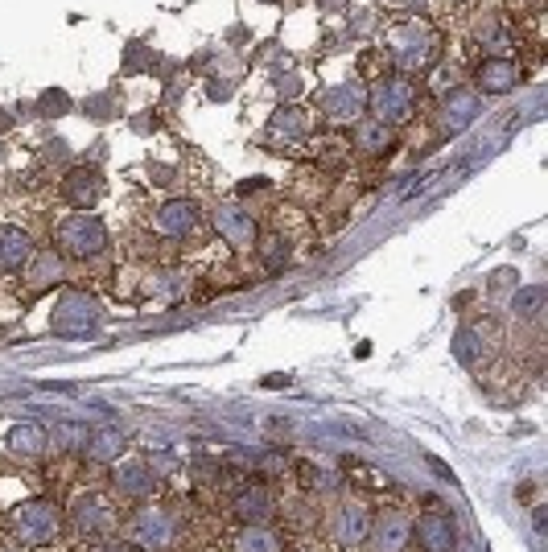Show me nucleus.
I'll return each mask as SVG.
<instances>
[{"instance_id":"obj_40","label":"nucleus","mask_w":548,"mask_h":552,"mask_svg":"<svg viewBox=\"0 0 548 552\" xmlns=\"http://www.w3.org/2000/svg\"><path fill=\"white\" fill-rule=\"evenodd\" d=\"M273 83H276V91H281V96H284V99H293V96H301V78H297V75H276V78H273Z\"/></svg>"},{"instance_id":"obj_4","label":"nucleus","mask_w":548,"mask_h":552,"mask_svg":"<svg viewBox=\"0 0 548 552\" xmlns=\"http://www.w3.org/2000/svg\"><path fill=\"white\" fill-rule=\"evenodd\" d=\"M13 527V540L26 544V548H46L62 536V507L50 499H29L21 507H13L9 516Z\"/></svg>"},{"instance_id":"obj_10","label":"nucleus","mask_w":548,"mask_h":552,"mask_svg":"<svg viewBox=\"0 0 548 552\" xmlns=\"http://www.w3.org/2000/svg\"><path fill=\"white\" fill-rule=\"evenodd\" d=\"M112 491L120 499H132V503H145L161 491V475H157L149 462L132 457V462H116L112 466Z\"/></svg>"},{"instance_id":"obj_21","label":"nucleus","mask_w":548,"mask_h":552,"mask_svg":"<svg viewBox=\"0 0 548 552\" xmlns=\"http://www.w3.org/2000/svg\"><path fill=\"white\" fill-rule=\"evenodd\" d=\"M124 449H129V437H124L120 429H95L91 437H87L83 454L87 462H95V466H116L124 457Z\"/></svg>"},{"instance_id":"obj_32","label":"nucleus","mask_w":548,"mask_h":552,"mask_svg":"<svg viewBox=\"0 0 548 552\" xmlns=\"http://www.w3.org/2000/svg\"><path fill=\"white\" fill-rule=\"evenodd\" d=\"M34 112L42 116V120H58V116L70 112V96H67V91H58V87H50V91H42V99H37Z\"/></svg>"},{"instance_id":"obj_3","label":"nucleus","mask_w":548,"mask_h":552,"mask_svg":"<svg viewBox=\"0 0 548 552\" xmlns=\"http://www.w3.org/2000/svg\"><path fill=\"white\" fill-rule=\"evenodd\" d=\"M54 243H58L62 256L70 260H99L103 251H108V227H103L99 215H91V210H75V215H67L58 227H54Z\"/></svg>"},{"instance_id":"obj_15","label":"nucleus","mask_w":548,"mask_h":552,"mask_svg":"<svg viewBox=\"0 0 548 552\" xmlns=\"http://www.w3.org/2000/svg\"><path fill=\"white\" fill-rule=\"evenodd\" d=\"M371 552H408L412 544V519L404 511H384L371 516V532H367Z\"/></svg>"},{"instance_id":"obj_45","label":"nucleus","mask_w":548,"mask_h":552,"mask_svg":"<svg viewBox=\"0 0 548 552\" xmlns=\"http://www.w3.org/2000/svg\"><path fill=\"white\" fill-rule=\"evenodd\" d=\"M0 552H21V548H0Z\"/></svg>"},{"instance_id":"obj_7","label":"nucleus","mask_w":548,"mask_h":552,"mask_svg":"<svg viewBox=\"0 0 548 552\" xmlns=\"http://www.w3.org/2000/svg\"><path fill=\"white\" fill-rule=\"evenodd\" d=\"M67 511H70V532L78 540H103V536L116 532V507L99 491H78Z\"/></svg>"},{"instance_id":"obj_23","label":"nucleus","mask_w":548,"mask_h":552,"mask_svg":"<svg viewBox=\"0 0 548 552\" xmlns=\"http://www.w3.org/2000/svg\"><path fill=\"white\" fill-rule=\"evenodd\" d=\"M26 276L34 289H50L58 285L62 276H67V264H62V251L58 248H37L34 260L26 264Z\"/></svg>"},{"instance_id":"obj_22","label":"nucleus","mask_w":548,"mask_h":552,"mask_svg":"<svg viewBox=\"0 0 548 552\" xmlns=\"http://www.w3.org/2000/svg\"><path fill=\"white\" fill-rule=\"evenodd\" d=\"M309 112L305 107H297V104H281L273 112V120H268V140H281L284 137V145L289 140H301V137H309Z\"/></svg>"},{"instance_id":"obj_42","label":"nucleus","mask_w":548,"mask_h":552,"mask_svg":"<svg viewBox=\"0 0 548 552\" xmlns=\"http://www.w3.org/2000/svg\"><path fill=\"white\" fill-rule=\"evenodd\" d=\"M268 190V178H252V181H240V194H260Z\"/></svg>"},{"instance_id":"obj_46","label":"nucleus","mask_w":548,"mask_h":552,"mask_svg":"<svg viewBox=\"0 0 548 552\" xmlns=\"http://www.w3.org/2000/svg\"><path fill=\"white\" fill-rule=\"evenodd\" d=\"M301 552H317V548H301Z\"/></svg>"},{"instance_id":"obj_39","label":"nucleus","mask_w":548,"mask_h":552,"mask_svg":"<svg viewBox=\"0 0 548 552\" xmlns=\"http://www.w3.org/2000/svg\"><path fill=\"white\" fill-rule=\"evenodd\" d=\"M232 91H235L232 78H219V75H214L211 83H206V96H211V99H232Z\"/></svg>"},{"instance_id":"obj_11","label":"nucleus","mask_w":548,"mask_h":552,"mask_svg":"<svg viewBox=\"0 0 548 552\" xmlns=\"http://www.w3.org/2000/svg\"><path fill=\"white\" fill-rule=\"evenodd\" d=\"M482 112V96L474 91V87H454L446 99H441V112H437V128H441V137H458V132H466L474 120H479Z\"/></svg>"},{"instance_id":"obj_31","label":"nucleus","mask_w":548,"mask_h":552,"mask_svg":"<svg viewBox=\"0 0 548 552\" xmlns=\"http://www.w3.org/2000/svg\"><path fill=\"white\" fill-rule=\"evenodd\" d=\"M116 112H120V99H116V91H99V96H87L83 99V116L95 124H108L116 120Z\"/></svg>"},{"instance_id":"obj_20","label":"nucleus","mask_w":548,"mask_h":552,"mask_svg":"<svg viewBox=\"0 0 548 552\" xmlns=\"http://www.w3.org/2000/svg\"><path fill=\"white\" fill-rule=\"evenodd\" d=\"M5 449H9V457H17V462H37V457L50 449V433L34 421L13 424L9 437H5Z\"/></svg>"},{"instance_id":"obj_24","label":"nucleus","mask_w":548,"mask_h":552,"mask_svg":"<svg viewBox=\"0 0 548 552\" xmlns=\"http://www.w3.org/2000/svg\"><path fill=\"white\" fill-rule=\"evenodd\" d=\"M355 148L367 157H388L396 148V128H388L379 120H359L355 124Z\"/></svg>"},{"instance_id":"obj_27","label":"nucleus","mask_w":548,"mask_h":552,"mask_svg":"<svg viewBox=\"0 0 548 552\" xmlns=\"http://www.w3.org/2000/svg\"><path fill=\"white\" fill-rule=\"evenodd\" d=\"M289 256L293 251H289V240H284V235H264V240H256V260L268 276L284 272V268H289Z\"/></svg>"},{"instance_id":"obj_25","label":"nucleus","mask_w":548,"mask_h":552,"mask_svg":"<svg viewBox=\"0 0 548 552\" xmlns=\"http://www.w3.org/2000/svg\"><path fill=\"white\" fill-rule=\"evenodd\" d=\"M235 552H284V536L273 524H243L235 532Z\"/></svg>"},{"instance_id":"obj_6","label":"nucleus","mask_w":548,"mask_h":552,"mask_svg":"<svg viewBox=\"0 0 548 552\" xmlns=\"http://www.w3.org/2000/svg\"><path fill=\"white\" fill-rule=\"evenodd\" d=\"M388 58L400 70H425L437 58V34L425 21H400V26L388 34Z\"/></svg>"},{"instance_id":"obj_19","label":"nucleus","mask_w":548,"mask_h":552,"mask_svg":"<svg viewBox=\"0 0 548 552\" xmlns=\"http://www.w3.org/2000/svg\"><path fill=\"white\" fill-rule=\"evenodd\" d=\"M34 251V235L26 227H0V272H26Z\"/></svg>"},{"instance_id":"obj_8","label":"nucleus","mask_w":548,"mask_h":552,"mask_svg":"<svg viewBox=\"0 0 548 552\" xmlns=\"http://www.w3.org/2000/svg\"><path fill=\"white\" fill-rule=\"evenodd\" d=\"M371 532V507L359 499H338L335 507L326 511V536L338 544V548H359L367 544Z\"/></svg>"},{"instance_id":"obj_38","label":"nucleus","mask_w":548,"mask_h":552,"mask_svg":"<svg viewBox=\"0 0 548 552\" xmlns=\"http://www.w3.org/2000/svg\"><path fill=\"white\" fill-rule=\"evenodd\" d=\"M293 524H297V527L317 524V507H314V499H301L297 507H293Z\"/></svg>"},{"instance_id":"obj_14","label":"nucleus","mask_w":548,"mask_h":552,"mask_svg":"<svg viewBox=\"0 0 548 552\" xmlns=\"http://www.w3.org/2000/svg\"><path fill=\"white\" fill-rule=\"evenodd\" d=\"M58 194L67 207L75 210H91L103 199V173L95 165H70L67 178L58 181Z\"/></svg>"},{"instance_id":"obj_34","label":"nucleus","mask_w":548,"mask_h":552,"mask_svg":"<svg viewBox=\"0 0 548 552\" xmlns=\"http://www.w3.org/2000/svg\"><path fill=\"white\" fill-rule=\"evenodd\" d=\"M50 437L58 441L62 449H83L87 437H91V429H83V424H54Z\"/></svg>"},{"instance_id":"obj_33","label":"nucleus","mask_w":548,"mask_h":552,"mask_svg":"<svg viewBox=\"0 0 548 552\" xmlns=\"http://www.w3.org/2000/svg\"><path fill=\"white\" fill-rule=\"evenodd\" d=\"M474 34H479V42L487 46V50H507V46H512V37H507V29L499 17H482Z\"/></svg>"},{"instance_id":"obj_17","label":"nucleus","mask_w":548,"mask_h":552,"mask_svg":"<svg viewBox=\"0 0 548 552\" xmlns=\"http://www.w3.org/2000/svg\"><path fill=\"white\" fill-rule=\"evenodd\" d=\"M153 231L161 235V240H190V235L198 231V207L190 199H170L161 210L153 215Z\"/></svg>"},{"instance_id":"obj_1","label":"nucleus","mask_w":548,"mask_h":552,"mask_svg":"<svg viewBox=\"0 0 548 552\" xmlns=\"http://www.w3.org/2000/svg\"><path fill=\"white\" fill-rule=\"evenodd\" d=\"M417 104H420V91L408 75H388V78H376V83L367 87L371 120L388 124V128L412 120V116H417Z\"/></svg>"},{"instance_id":"obj_43","label":"nucleus","mask_w":548,"mask_h":552,"mask_svg":"<svg viewBox=\"0 0 548 552\" xmlns=\"http://www.w3.org/2000/svg\"><path fill=\"white\" fill-rule=\"evenodd\" d=\"M153 181H157V186H170L173 169H170V165H153Z\"/></svg>"},{"instance_id":"obj_28","label":"nucleus","mask_w":548,"mask_h":552,"mask_svg":"<svg viewBox=\"0 0 548 552\" xmlns=\"http://www.w3.org/2000/svg\"><path fill=\"white\" fill-rule=\"evenodd\" d=\"M548 302V289L544 285H528V289H512V313L520 322H536L544 313Z\"/></svg>"},{"instance_id":"obj_37","label":"nucleus","mask_w":548,"mask_h":552,"mask_svg":"<svg viewBox=\"0 0 548 552\" xmlns=\"http://www.w3.org/2000/svg\"><path fill=\"white\" fill-rule=\"evenodd\" d=\"M87 552H137V544L120 540V536H103V540H95Z\"/></svg>"},{"instance_id":"obj_2","label":"nucleus","mask_w":548,"mask_h":552,"mask_svg":"<svg viewBox=\"0 0 548 552\" xmlns=\"http://www.w3.org/2000/svg\"><path fill=\"white\" fill-rule=\"evenodd\" d=\"M129 540L149 552H170L181 540V516L165 503L145 499V507H137L129 519Z\"/></svg>"},{"instance_id":"obj_44","label":"nucleus","mask_w":548,"mask_h":552,"mask_svg":"<svg viewBox=\"0 0 548 552\" xmlns=\"http://www.w3.org/2000/svg\"><path fill=\"white\" fill-rule=\"evenodd\" d=\"M13 128V112H0V132H9Z\"/></svg>"},{"instance_id":"obj_36","label":"nucleus","mask_w":548,"mask_h":552,"mask_svg":"<svg viewBox=\"0 0 548 552\" xmlns=\"http://www.w3.org/2000/svg\"><path fill=\"white\" fill-rule=\"evenodd\" d=\"M512 289H520V272L515 268H499L491 276V293H512Z\"/></svg>"},{"instance_id":"obj_26","label":"nucleus","mask_w":548,"mask_h":552,"mask_svg":"<svg viewBox=\"0 0 548 552\" xmlns=\"http://www.w3.org/2000/svg\"><path fill=\"white\" fill-rule=\"evenodd\" d=\"M450 351H454V359L462 363V367H479V363L487 359V338H482V330L462 326L454 334V342H450Z\"/></svg>"},{"instance_id":"obj_9","label":"nucleus","mask_w":548,"mask_h":552,"mask_svg":"<svg viewBox=\"0 0 548 552\" xmlns=\"http://www.w3.org/2000/svg\"><path fill=\"white\" fill-rule=\"evenodd\" d=\"M317 112L335 124L359 120V116L367 112V87H363L359 78H343V83L326 87L322 96H317Z\"/></svg>"},{"instance_id":"obj_30","label":"nucleus","mask_w":548,"mask_h":552,"mask_svg":"<svg viewBox=\"0 0 548 552\" xmlns=\"http://www.w3.org/2000/svg\"><path fill=\"white\" fill-rule=\"evenodd\" d=\"M346 486L343 475H335V470H305V491L309 499H330V495H338Z\"/></svg>"},{"instance_id":"obj_41","label":"nucleus","mask_w":548,"mask_h":552,"mask_svg":"<svg viewBox=\"0 0 548 552\" xmlns=\"http://www.w3.org/2000/svg\"><path fill=\"white\" fill-rule=\"evenodd\" d=\"M157 124H161V120H157V116H132V120H129V128L145 137V132H157Z\"/></svg>"},{"instance_id":"obj_18","label":"nucleus","mask_w":548,"mask_h":552,"mask_svg":"<svg viewBox=\"0 0 548 552\" xmlns=\"http://www.w3.org/2000/svg\"><path fill=\"white\" fill-rule=\"evenodd\" d=\"M232 511L240 524H273L276 516V495L264 483H248L232 495Z\"/></svg>"},{"instance_id":"obj_5","label":"nucleus","mask_w":548,"mask_h":552,"mask_svg":"<svg viewBox=\"0 0 548 552\" xmlns=\"http://www.w3.org/2000/svg\"><path fill=\"white\" fill-rule=\"evenodd\" d=\"M99 326H103V310L91 293L67 289V293L54 302V313H50V334L54 338H95Z\"/></svg>"},{"instance_id":"obj_12","label":"nucleus","mask_w":548,"mask_h":552,"mask_svg":"<svg viewBox=\"0 0 548 552\" xmlns=\"http://www.w3.org/2000/svg\"><path fill=\"white\" fill-rule=\"evenodd\" d=\"M211 223H214V231H219V240L232 243V248H256V240H260V223H256V215H252L248 207H240V202L214 207Z\"/></svg>"},{"instance_id":"obj_29","label":"nucleus","mask_w":548,"mask_h":552,"mask_svg":"<svg viewBox=\"0 0 548 552\" xmlns=\"http://www.w3.org/2000/svg\"><path fill=\"white\" fill-rule=\"evenodd\" d=\"M186 289H190V276L178 272V268H157V272L149 276V293H153V297H165V302L181 297Z\"/></svg>"},{"instance_id":"obj_13","label":"nucleus","mask_w":548,"mask_h":552,"mask_svg":"<svg viewBox=\"0 0 548 552\" xmlns=\"http://www.w3.org/2000/svg\"><path fill=\"white\" fill-rule=\"evenodd\" d=\"M412 544L420 552H454L458 548V524L450 511H425L412 519Z\"/></svg>"},{"instance_id":"obj_35","label":"nucleus","mask_w":548,"mask_h":552,"mask_svg":"<svg viewBox=\"0 0 548 552\" xmlns=\"http://www.w3.org/2000/svg\"><path fill=\"white\" fill-rule=\"evenodd\" d=\"M42 161L46 165H67L70 161V145H67V140H58V137L42 140Z\"/></svg>"},{"instance_id":"obj_16","label":"nucleus","mask_w":548,"mask_h":552,"mask_svg":"<svg viewBox=\"0 0 548 552\" xmlns=\"http://www.w3.org/2000/svg\"><path fill=\"white\" fill-rule=\"evenodd\" d=\"M515 83H520V62L507 58V54H491L474 70V91L479 96H507V91H515Z\"/></svg>"}]
</instances>
